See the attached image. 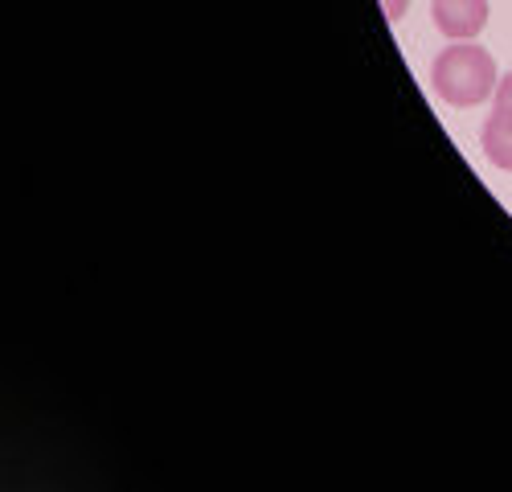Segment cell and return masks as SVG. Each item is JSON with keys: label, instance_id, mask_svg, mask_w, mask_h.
Instances as JSON below:
<instances>
[{"label": "cell", "instance_id": "obj_1", "mask_svg": "<svg viewBox=\"0 0 512 492\" xmlns=\"http://www.w3.org/2000/svg\"><path fill=\"white\" fill-rule=\"evenodd\" d=\"M431 82H435V95L451 107H480L500 87L492 54L472 46V41L447 46L431 66Z\"/></svg>", "mask_w": 512, "mask_h": 492}, {"label": "cell", "instance_id": "obj_5", "mask_svg": "<svg viewBox=\"0 0 512 492\" xmlns=\"http://www.w3.org/2000/svg\"><path fill=\"white\" fill-rule=\"evenodd\" d=\"M410 9V0H381V13H386V21H402Z\"/></svg>", "mask_w": 512, "mask_h": 492}, {"label": "cell", "instance_id": "obj_3", "mask_svg": "<svg viewBox=\"0 0 512 492\" xmlns=\"http://www.w3.org/2000/svg\"><path fill=\"white\" fill-rule=\"evenodd\" d=\"M480 140H484V156L496 164V169L512 173V115L508 111H492Z\"/></svg>", "mask_w": 512, "mask_h": 492}, {"label": "cell", "instance_id": "obj_2", "mask_svg": "<svg viewBox=\"0 0 512 492\" xmlns=\"http://www.w3.org/2000/svg\"><path fill=\"white\" fill-rule=\"evenodd\" d=\"M435 29L451 41H472L488 25V0H431Z\"/></svg>", "mask_w": 512, "mask_h": 492}, {"label": "cell", "instance_id": "obj_4", "mask_svg": "<svg viewBox=\"0 0 512 492\" xmlns=\"http://www.w3.org/2000/svg\"><path fill=\"white\" fill-rule=\"evenodd\" d=\"M496 111H508L512 115V70L500 78V87H496Z\"/></svg>", "mask_w": 512, "mask_h": 492}]
</instances>
